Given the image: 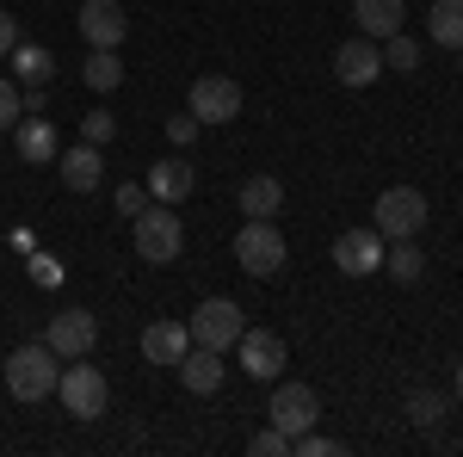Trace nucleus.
I'll return each mask as SVG.
<instances>
[{
    "label": "nucleus",
    "instance_id": "1",
    "mask_svg": "<svg viewBox=\"0 0 463 457\" xmlns=\"http://www.w3.org/2000/svg\"><path fill=\"white\" fill-rule=\"evenodd\" d=\"M56 352L43 347V340H32V347H19V352H6V389H13V402H43L50 389H56V365H50Z\"/></svg>",
    "mask_w": 463,
    "mask_h": 457
},
{
    "label": "nucleus",
    "instance_id": "2",
    "mask_svg": "<svg viewBox=\"0 0 463 457\" xmlns=\"http://www.w3.org/2000/svg\"><path fill=\"white\" fill-rule=\"evenodd\" d=\"M371 216H377L371 229H377L383 242H414V235L427 229V198H420L414 186H390V192L371 205Z\"/></svg>",
    "mask_w": 463,
    "mask_h": 457
},
{
    "label": "nucleus",
    "instance_id": "3",
    "mask_svg": "<svg viewBox=\"0 0 463 457\" xmlns=\"http://www.w3.org/2000/svg\"><path fill=\"white\" fill-rule=\"evenodd\" d=\"M235 260H241V272H253V279H272L285 266V229L272 216H248V229L235 235Z\"/></svg>",
    "mask_w": 463,
    "mask_h": 457
},
{
    "label": "nucleus",
    "instance_id": "4",
    "mask_svg": "<svg viewBox=\"0 0 463 457\" xmlns=\"http://www.w3.org/2000/svg\"><path fill=\"white\" fill-rule=\"evenodd\" d=\"M56 395H62V408H69L74 421H99V414H106V402H111L99 365H80V358H74L69 371H56Z\"/></svg>",
    "mask_w": 463,
    "mask_h": 457
},
{
    "label": "nucleus",
    "instance_id": "5",
    "mask_svg": "<svg viewBox=\"0 0 463 457\" xmlns=\"http://www.w3.org/2000/svg\"><path fill=\"white\" fill-rule=\"evenodd\" d=\"M179 247H185V223L174 216V205L137 216V253H143L148 266H174Z\"/></svg>",
    "mask_w": 463,
    "mask_h": 457
},
{
    "label": "nucleus",
    "instance_id": "6",
    "mask_svg": "<svg viewBox=\"0 0 463 457\" xmlns=\"http://www.w3.org/2000/svg\"><path fill=\"white\" fill-rule=\"evenodd\" d=\"M185 328H192V347L229 352L235 340H241V328H248V321H241V309H235L229 297H204V303H198V316L185 321Z\"/></svg>",
    "mask_w": 463,
    "mask_h": 457
},
{
    "label": "nucleus",
    "instance_id": "7",
    "mask_svg": "<svg viewBox=\"0 0 463 457\" xmlns=\"http://www.w3.org/2000/svg\"><path fill=\"white\" fill-rule=\"evenodd\" d=\"M192 118H198V124H229V118H241V81H229V74H198V81H192Z\"/></svg>",
    "mask_w": 463,
    "mask_h": 457
},
{
    "label": "nucleus",
    "instance_id": "8",
    "mask_svg": "<svg viewBox=\"0 0 463 457\" xmlns=\"http://www.w3.org/2000/svg\"><path fill=\"white\" fill-rule=\"evenodd\" d=\"M266 414H272V426H279L285 439H297V433H309V426L321 421V395L309 384H279Z\"/></svg>",
    "mask_w": 463,
    "mask_h": 457
},
{
    "label": "nucleus",
    "instance_id": "9",
    "mask_svg": "<svg viewBox=\"0 0 463 457\" xmlns=\"http://www.w3.org/2000/svg\"><path fill=\"white\" fill-rule=\"evenodd\" d=\"M383 253H390V242H383L377 229H346V235L334 242V266H340L346 279H364V272H383Z\"/></svg>",
    "mask_w": 463,
    "mask_h": 457
},
{
    "label": "nucleus",
    "instance_id": "10",
    "mask_svg": "<svg viewBox=\"0 0 463 457\" xmlns=\"http://www.w3.org/2000/svg\"><path fill=\"white\" fill-rule=\"evenodd\" d=\"M99 340V316H87V309H62V316L50 321V334H43V347L56 352V358H87Z\"/></svg>",
    "mask_w": 463,
    "mask_h": 457
},
{
    "label": "nucleus",
    "instance_id": "11",
    "mask_svg": "<svg viewBox=\"0 0 463 457\" xmlns=\"http://www.w3.org/2000/svg\"><path fill=\"white\" fill-rule=\"evenodd\" d=\"M235 352H241V371H248L253 384H272V377L285 371V340H279V334H266V328H241Z\"/></svg>",
    "mask_w": 463,
    "mask_h": 457
},
{
    "label": "nucleus",
    "instance_id": "12",
    "mask_svg": "<svg viewBox=\"0 0 463 457\" xmlns=\"http://www.w3.org/2000/svg\"><path fill=\"white\" fill-rule=\"evenodd\" d=\"M124 32H130V19H124L118 0H80V37H87L93 50H118Z\"/></svg>",
    "mask_w": 463,
    "mask_h": 457
},
{
    "label": "nucleus",
    "instance_id": "13",
    "mask_svg": "<svg viewBox=\"0 0 463 457\" xmlns=\"http://www.w3.org/2000/svg\"><path fill=\"white\" fill-rule=\"evenodd\" d=\"M13 148H19L25 167H50V161L62 155V137H56L50 118H19V124H13Z\"/></svg>",
    "mask_w": 463,
    "mask_h": 457
},
{
    "label": "nucleus",
    "instance_id": "14",
    "mask_svg": "<svg viewBox=\"0 0 463 457\" xmlns=\"http://www.w3.org/2000/svg\"><path fill=\"white\" fill-rule=\"evenodd\" d=\"M334 74H340L346 87H371V81L383 74V50H377L371 37H353V43L334 50Z\"/></svg>",
    "mask_w": 463,
    "mask_h": 457
},
{
    "label": "nucleus",
    "instance_id": "15",
    "mask_svg": "<svg viewBox=\"0 0 463 457\" xmlns=\"http://www.w3.org/2000/svg\"><path fill=\"white\" fill-rule=\"evenodd\" d=\"M56 167H62V186L69 192H99V174H106V161H99V148L93 142H74L56 155Z\"/></svg>",
    "mask_w": 463,
    "mask_h": 457
},
{
    "label": "nucleus",
    "instance_id": "16",
    "mask_svg": "<svg viewBox=\"0 0 463 457\" xmlns=\"http://www.w3.org/2000/svg\"><path fill=\"white\" fill-rule=\"evenodd\" d=\"M185 352H192V328H185V321H155V328L143 334L148 365H179Z\"/></svg>",
    "mask_w": 463,
    "mask_h": 457
},
{
    "label": "nucleus",
    "instance_id": "17",
    "mask_svg": "<svg viewBox=\"0 0 463 457\" xmlns=\"http://www.w3.org/2000/svg\"><path fill=\"white\" fill-rule=\"evenodd\" d=\"M353 19H358V32L371 37V43H383V37L402 32L408 6H402V0H353Z\"/></svg>",
    "mask_w": 463,
    "mask_h": 457
},
{
    "label": "nucleus",
    "instance_id": "18",
    "mask_svg": "<svg viewBox=\"0 0 463 457\" xmlns=\"http://www.w3.org/2000/svg\"><path fill=\"white\" fill-rule=\"evenodd\" d=\"M179 384L192 389V395H216V389H222V352L192 347L185 358H179Z\"/></svg>",
    "mask_w": 463,
    "mask_h": 457
},
{
    "label": "nucleus",
    "instance_id": "19",
    "mask_svg": "<svg viewBox=\"0 0 463 457\" xmlns=\"http://www.w3.org/2000/svg\"><path fill=\"white\" fill-rule=\"evenodd\" d=\"M192 186H198V174H192L185 161H155V167H148V192H155L161 205H179Z\"/></svg>",
    "mask_w": 463,
    "mask_h": 457
},
{
    "label": "nucleus",
    "instance_id": "20",
    "mask_svg": "<svg viewBox=\"0 0 463 457\" xmlns=\"http://www.w3.org/2000/svg\"><path fill=\"white\" fill-rule=\"evenodd\" d=\"M279 205H285V186L272 174H253L241 186V216H279Z\"/></svg>",
    "mask_w": 463,
    "mask_h": 457
},
{
    "label": "nucleus",
    "instance_id": "21",
    "mask_svg": "<svg viewBox=\"0 0 463 457\" xmlns=\"http://www.w3.org/2000/svg\"><path fill=\"white\" fill-rule=\"evenodd\" d=\"M427 32H432V43H445V50H463V0H432Z\"/></svg>",
    "mask_w": 463,
    "mask_h": 457
},
{
    "label": "nucleus",
    "instance_id": "22",
    "mask_svg": "<svg viewBox=\"0 0 463 457\" xmlns=\"http://www.w3.org/2000/svg\"><path fill=\"white\" fill-rule=\"evenodd\" d=\"M6 62H13V74H19V81H32V87H43V81H50V50H37V43H25V37L13 43V56H6Z\"/></svg>",
    "mask_w": 463,
    "mask_h": 457
},
{
    "label": "nucleus",
    "instance_id": "23",
    "mask_svg": "<svg viewBox=\"0 0 463 457\" xmlns=\"http://www.w3.org/2000/svg\"><path fill=\"white\" fill-rule=\"evenodd\" d=\"M80 81H87L93 93H111V87L124 81V62H118V50H93V56H87V69H80Z\"/></svg>",
    "mask_w": 463,
    "mask_h": 457
},
{
    "label": "nucleus",
    "instance_id": "24",
    "mask_svg": "<svg viewBox=\"0 0 463 457\" xmlns=\"http://www.w3.org/2000/svg\"><path fill=\"white\" fill-rule=\"evenodd\" d=\"M383 266H390L402 284H420V279H427V260H420V247H414V242H395V253H383Z\"/></svg>",
    "mask_w": 463,
    "mask_h": 457
},
{
    "label": "nucleus",
    "instance_id": "25",
    "mask_svg": "<svg viewBox=\"0 0 463 457\" xmlns=\"http://www.w3.org/2000/svg\"><path fill=\"white\" fill-rule=\"evenodd\" d=\"M383 69H395V74H414V69H420V43H414L408 32L383 37Z\"/></svg>",
    "mask_w": 463,
    "mask_h": 457
},
{
    "label": "nucleus",
    "instance_id": "26",
    "mask_svg": "<svg viewBox=\"0 0 463 457\" xmlns=\"http://www.w3.org/2000/svg\"><path fill=\"white\" fill-rule=\"evenodd\" d=\"M439 414H445V402H439L432 389H414V395H408V421L414 426H439Z\"/></svg>",
    "mask_w": 463,
    "mask_h": 457
},
{
    "label": "nucleus",
    "instance_id": "27",
    "mask_svg": "<svg viewBox=\"0 0 463 457\" xmlns=\"http://www.w3.org/2000/svg\"><path fill=\"white\" fill-rule=\"evenodd\" d=\"M111 130H118V124H111V111H87V118H80V142H93V148H106Z\"/></svg>",
    "mask_w": 463,
    "mask_h": 457
},
{
    "label": "nucleus",
    "instance_id": "28",
    "mask_svg": "<svg viewBox=\"0 0 463 457\" xmlns=\"http://www.w3.org/2000/svg\"><path fill=\"white\" fill-rule=\"evenodd\" d=\"M248 452L253 457H290V439L279 433V426H266V433H253V439H248Z\"/></svg>",
    "mask_w": 463,
    "mask_h": 457
},
{
    "label": "nucleus",
    "instance_id": "29",
    "mask_svg": "<svg viewBox=\"0 0 463 457\" xmlns=\"http://www.w3.org/2000/svg\"><path fill=\"white\" fill-rule=\"evenodd\" d=\"M19 118H25V100H19V87H13V81L0 74V130H13Z\"/></svg>",
    "mask_w": 463,
    "mask_h": 457
},
{
    "label": "nucleus",
    "instance_id": "30",
    "mask_svg": "<svg viewBox=\"0 0 463 457\" xmlns=\"http://www.w3.org/2000/svg\"><path fill=\"white\" fill-rule=\"evenodd\" d=\"M32 284H62V260L56 253H32Z\"/></svg>",
    "mask_w": 463,
    "mask_h": 457
},
{
    "label": "nucleus",
    "instance_id": "31",
    "mask_svg": "<svg viewBox=\"0 0 463 457\" xmlns=\"http://www.w3.org/2000/svg\"><path fill=\"white\" fill-rule=\"evenodd\" d=\"M118 211H124V216H143L148 211V192H143V186H118Z\"/></svg>",
    "mask_w": 463,
    "mask_h": 457
},
{
    "label": "nucleus",
    "instance_id": "32",
    "mask_svg": "<svg viewBox=\"0 0 463 457\" xmlns=\"http://www.w3.org/2000/svg\"><path fill=\"white\" fill-rule=\"evenodd\" d=\"M13 43H19V19H13V13L0 6V62L13 56Z\"/></svg>",
    "mask_w": 463,
    "mask_h": 457
},
{
    "label": "nucleus",
    "instance_id": "33",
    "mask_svg": "<svg viewBox=\"0 0 463 457\" xmlns=\"http://www.w3.org/2000/svg\"><path fill=\"white\" fill-rule=\"evenodd\" d=\"M167 137H174V142H192V137H198V118H192V111H185V118H167Z\"/></svg>",
    "mask_w": 463,
    "mask_h": 457
},
{
    "label": "nucleus",
    "instance_id": "34",
    "mask_svg": "<svg viewBox=\"0 0 463 457\" xmlns=\"http://www.w3.org/2000/svg\"><path fill=\"white\" fill-rule=\"evenodd\" d=\"M25 111H32V118H43V111H50V93H43V87H32V93H25Z\"/></svg>",
    "mask_w": 463,
    "mask_h": 457
},
{
    "label": "nucleus",
    "instance_id": "35",
    "mask_svg": "<svg viewBox=\"0 0 463 457\" xmlns=\"http://www.w3.org/2000/svg\"><path fill=\"white\" fill-rule=\"evenodd\" d=\"M451 389H458V402H463V365H458V384H451Z\"/></svg>",
    "mask_w": 463,
    "mask_h": 457
}]
</instances>
